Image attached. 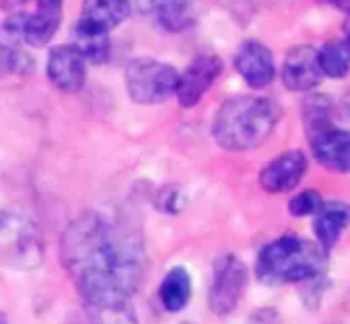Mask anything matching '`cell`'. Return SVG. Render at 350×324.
I'll return each mask as SVG.
<instances>
[{
    "label": "cell",
    "instance_id": "obj_24",
    "mask_svg": "<svg viewBox=\"0 0 350 324\" xmlns=\"http://www.w3.org/2000/svg\"><path fill=\"white\" fill-rule=\"evenodd\" d=\"M344 42H346L348 48H350V13H348L346 19H344Z\"/></svg>",
    "mask_w": 350,
    "mask_h": 324
},
{
    "label": "cell",
    "instance_id": "obj_8",
    "mask_svg": "<svg viewBox=\"0 0 350 324\" xmlns=\"http://www.w3.org/2000/svg\"><path fill=\"white\" fill-rule=\"evenodd\" d=\"M221 60L213 54H202L190 62V66L180 75V85H178V101L182 108H194L204 93L213 87V83L221 75Z\"/></svg>",
    "mask_w": 350,
    "mask_h": 324
},
{
    "label": "cell",
    "instance_id": "obj_19",
    "mask_svg": "<svg viewBox=\"0 0 350 324\" xmlns=\"http://www.w3.org/2000/svg\"><path fill=\"white\" fill-rule=\"evenodd\" d=\"M319 64L325 77L332 79H344L350 73V48L342 42H327L319 50Z\"/></svg>",
    "mask_w": 350,
    "mask_h": 324
},
{
    "label": "cell",
    "instance_id": "obj_20",
    "mask_svg": "<svg viewBox=\"0 0 350 324\" xmlns=\"http://www.w3.org/2000/svg\"><path fill=\"white\" fill-rule=\"evenodd\" d=\"M87 312L93 324H138L130 308V299L107 301V303H87Z\"/></svg>",
    "mask_w": 350,
    "mask_h": 324
},
{
    "label": "cell",
    "instance_id": "obj_16",
    "mask_svg": "<svg viewBox=\"0 0 350 324\" xmlns=\"http://www.w3.org/2000/svg\"><path fill=\"white\" fill-rule=\"evenodd\" d=\"M159 297L165 310L169 312H180L188 306L192 297V279L188 269L184 266H173L161 281Z\"/></svg>",
    "mask_w": 350,
    "mask_h": 324
},
{
    "label": "cell",
    "instance_id": "obj_23",
    "mask_svg": "<svg viewBox=\"0 0 350 324\" xmlns=\"http://www.w3.org/2000/svg\"><path fill=\"white\" fill-rule=\"evenodd\" d=\"M64 0H38V9H50V11H62Z\"/></svg>",
    "mask_w": 350,
    "mask_h": 324
},
{
    "label": "cell",
    "instance_id": "obj_9",
    "mask_svg": "<svg viewBox=\"0 0 350 324\" xmlns=\"http://www.w3.org/2000/svg\"><path fill=\"white\" fill-rule=\"evenodd\" d=\"M48 79L64 93H77L87 79V58L75 46H58L48 56Z\"/></svg>",
    "mask_w": 350,
    "mask_h": 324
},
{
    "label": "cell",
    "instance_id": "obj_12",
    "mask_svg": "<svg viewBox=\"0 0 350 324\" xmlns=\"http://www.w3.org/2000/svg\"><path fill=\"white\" fill-rule=\"evenodd\" d=\"M311 151L319 166H323L329 172L344 174L350 170V132L329 126L309 138Z\"/></svg>",
    "mask_w": 350,
    "mask_h": 324
},
{
    "label": "cell",
    "instance_id": "obj_1",
    "mask_svg": "<svg viewBox=\"0 0 350 324\" xmlns=\"http://www.w3.org/2000/svg\"><path fill=\"white\" fill-rule=\"evenodd\" d=\"M60 258L85 306L130 299L146 269L138 234L99 213H85L66 227Z\"/></svg>",
    "mask_w": 350,
    "mask_h": 324
},
{
    "label": "cell",
    "instance_id": "obj_4",
    "mask_svg": "<svg viewBox=\"0 0 350 324\" xmlns=\"http://www.w3.org/2000/svg\"><path fill=\"white\" fill-rule=\"evenodd\" d=\"M126 89L132 101L142 105L163 103L178 93L180 75L173 66L152 58H136L126 66Z\"/></svg>",
    "mask_w": 350,
    "mask_h": 324
},
{
    "label": "cell",
    "instance_id": "obj_13",
    "mask_svg": "<svg viewBox=\"0 0 350 324\" xmlns=\"http://www.w3.org/2000/svg\"><path fill=\"white\" fill-rule=\"evenodd\" d=\"M348 225H350V205L340 201L323 203L313 219V232L317 236V242L327 252L338 244L340 236Z\"/></svg>",
    "mask_w": 350,
    "mask_h": 324
},
{
    "label": "cell",
    "instance_id": "obj_7",
    "mask_svg": "<svg viewBox=\"0 0 350 324\" xmlns=\"http://www.w3.org/2000/svg\"><path fill=\"white\" fill-rule=\"evenodd\" d=\"M62 21V11H50V9H38L31 15H11V19L5 23V32L27 46L44 48L52 42Z\"/></svg>",
    "mask_w": 350,
    "mask_h": 324
},
{
    "label": "cell",
    "instance_id": "obj_3",
    "mask_svg": "<svg viewBox=\"0 0 350 324\" xmlns=\"http://www.w3.org/2000/svg\"><path fill=\"white\" fill-rule=\"evenodd\" d=\"M327 264V250L317 242L297 236H282L262 248L256 273L262 281L278 283H305L317 279Z\"/></svg>",
    "mask_w": 350,
    "mask_h": 324
},
{
    "label": "cell",
    "instance_id": "obj_2",
    "mask_svg": "<svg viewBox=\"0 0 350 324\" xmlns=\"http://www.w3.org/2000/svg\"><path fill=\"white\" fill-rule=\"evenodd\" d=\"M280 120V108L264 97L239 95L227 99L213 122L215 140L227 151L260 147Z\"/></svg>",
    "mask_w": 350,
    "mask_h": 324
},
{
    "label": "cell",
    "instance_id": "obj_6",
    "mask_svg": "<svg viewBox=\"0 0 350 324\" xmlns=\"http://www.w3.org/2000/svg\"><path fill=\"white\" fill-rule=\"evenodd\" d=\"M280 77L288 91L303 93L315 89L323 77L317 50L311 48L309 44L293 46L284 56Z\"/></svg>",
    "mask_w": 350,
    "mask_h": 324
},
{
    "label": "cell",
    "instance_id": "obj_10",
    "mask_svg": "<svg viewBox=\"0 0 350 324\" xmlns=\"http://www.w3.org/2000/svg\"><path fill=\"white\" fill-rule=\"evenodd\" d=\"M307 172V159L301 151H286L274 157L260 174V184L270 195L291 192Z\"/></svg>",
    "mask_w": 350,
    "mask_h": 324
},
{
    "label": "cell",
    "instance_id": "obj_22",
    "mask_svg": "<svg viewBox=\"0 0 350 324\" xmlns=\"http://www.w3.org/2000/svg\"><path fill=\"white\" fill-rule=\"evenodd\" d=\"M321 205H323V201L317 190H305L291 199L288 211L293 217H307V215H315L321 209Z\"/></svg>",
    "mask_w": 350,
    "mask_h": 324
},
{
    "label": "cell",
    "instance_id": "obj_5",
    "mask_svg": "<svg viewBox=\"0 0 350 324\" xmlns=\"http://www.w3.org/2000/svg\"><path fill=\"white\" fill-rule=\"evenodd\" d=\"M247 287V269L237 256H223L215 262L208 289V306L215 314L227 316L241 301Z\"/></svg>",
    "mask_w": 350,
    "mask_h": 324
},
{
    "label": "cell",
    "instance_id": "obj_14",
    "mask_svg": "<svg viewBox=\"0 0 350 324\" xmlns=\"http://www.w3.org/2000/svg\"><path fill=\"white\" fill-rule=\"evenodd\" d=\"M130 15V0H85L81 23L101 32H111Z\"/></svg>",
    "mask_w": 350,
    "mask_h": 324
},
{
    "label": "cell",
    "instance_id": "obj_18",
    "mask_svg": "<svg viewBox=\"0 0 350 324\" xmlns=\"http://www.w3.org/2000/svg\"><path fill=\"white\" fill-rule=\"evenodd\" d=\"M301 118H303V126H305L307 136L313 138L321 130L334 126L332 124V101L325 95H321V93L307 95L303 99Z\"/></svg>",
    "mask_w": 350,
    "mask_h": 324
},
{
    "label": "cell",
    "instance_id": "obj_11",
    "mask_svg": "<svg viewBox=\"0 0 350 324\" xmlns=\"http://www.w3.org/2000/svg\"><path fill=\"white\" fill-rule=\"evenodd\" d=\"M235 68L254 89H264L274 81L276 64L272 52L260 42H243L235 52Z\"/></svg>",
    "mask_w": 350,
    "mask_h": 324
},
{
    "label": "cell",
    "instance_id": "obj_21",
    "mask_svg": "<svg viewBox=\"0 0 350 324\" xmlns=\"http://www.w3.org/2000/svg\"><path fill=\"white\" fill-rule=\"evenodd\" d=\"M31 73H33V60L25 52L0 44V81L9 75L27 77Z\"/></svg>",
    "mask_w": 350,
    "mask_h": 324
},
{
    "label": "cell",
    "instance_id": "obj_15",
    "mask_svg": "<svg viewBox=\"0 0 350 324\" xmlns=\"http://www.w3.org/2000/svg\"><path fill=\"white\" fill-rule=\"evenodd\" d=\"M150 13L157 23L171 34L186 32L196 23L192 0H150Z\"/></svg>",
    "mask_w": 350,
    "mask_h": 324
},
{
    "label": "cell",
    "instance_id": "obj_17",
    "mask_svg": "<svg viewBox=\"0 0 350 324\" xmlns=\"http://www.w3.org/2000/svg\"><path fill=\"white\" fill-rule=\"evenodd\" d=\"M75 48L93 64H103L109 58V34L95 29L91 25L85 23H77L75 25Z\"/></svg>",
    "mask_w": 350,
    "mask_h": 324
},
{
    "label": "cell",
    "instance_id": "obj_25",
    "mask_svg": "<svg viewBox=\"0 0 350 324\" xmlns=\"http://www.w3.org/2000/svg\"><path fill=\"white\" fill-rule=\"evenodd\" d=\"M0 324H11V322H9V318H7L3 312H0Z\"/></svg>",
    "mask_w": 350,
    "mask_h": 324
}]
</instances>
